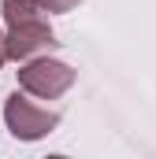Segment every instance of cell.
Here are the masks:
<instances>
[{
    "instance_id": "1",
    "label": "cell",
    "mask_w": 156,
    "mask_h": 159,
    "mask_svg": "<svg viewBox=\"0 0 156 159\" xmlns=\"http://www.w3.org/2000/svg\"><path fill=\"white\" fill-rule=\"evenodd\" d=\"M4 126L11 129L15 141H26L34 144L41 137H48L56 126H60V111H48V107H37L30 100L26 89H15L7 100H4Z\"/></svg>"
},
{
    "instance_id": "2",
    "label": "cell",
    "mask_w": 156,
    "mask_h": 159,
    "mask_svg": "<svg viewBox=\"0 0 156 159\" xmlns=\"http://www.w3.org/2000/svg\"><path fill=\"white\" fill-rule=\"evenodd\" d=\"M78 70L63 59H52V56H37V59H26L19 67V89H26L34 100H60L71 85H75Z\"/></svg>"
},
{
    "instance_id": "3",
    "label": "cell",
    "mask_w": 156,
    "mask_h": 159,
    "mask_svg": "<svg viewBox=\"0 0 156 159\" xmlns=\"http://www.w3.org/2000/svg\"><path fill=\"white\" fill-rule=\"evenodd\" d=\"M60 41L52 34L48 19H26V22H15L7 26V59L15 63H26V59H37V56H48Z\"/></svg>"
},
{
    "instance_id": "4",
    "label": "cell",
    "mask_w": 156,
    "mask_h": 159,
    "mask_svg": "<svg viewBox=\"0 0 156 159\" xmlns=\"http://www.w3.org/2000/svg\"><path fill=\"white\" fill-rule=\"evenodd\" d=\"M0 11H4V22H7V26L26 22V19H41V15H48L37 0H0Z\"/></svg>"
},
{
    "instance_id": "5",
    "label": "cell",
    "mask_w": 156,
    "mask_h": 159,
    "mask_svg": "<svg viewBox=\"0 0 156 159\" xmlns=\"http://www.w3.org/2000/svg\"><path fill=\"white\" fill-rule=\"evenodd\" d=\"M37 4L48 11V15H67V11H75L82 0H37Z\"/></svg>"
},
{
    "instance_id": "6",
    "label": "cell",
    "mask_w": 156,
    "mask_h": 159,
    "mask_svg": "<svg viewBox=\"0 0 156 159\" xmlns=\"http://www.w3.org/2000/svg\"><path fill=\"white\" fill-rule=\"evenodd\" d=\"M4 63H7V34L0 30V67H4Z\"/></svg>"
}]
</instances>
